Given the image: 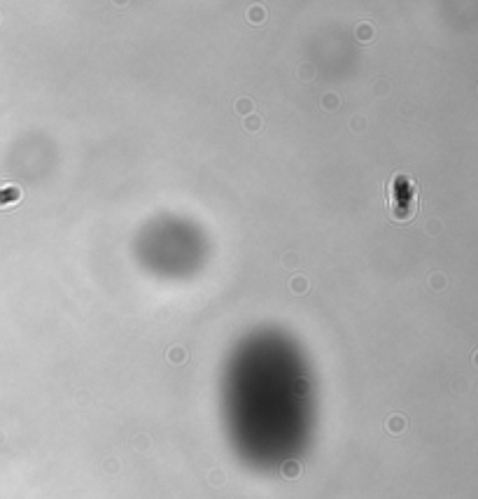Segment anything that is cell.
<instances>
[{
	"mask_svg": "<svg viewBox=\"0 0 478 499\" xmlns=\"http://www.w3.org/2000/svg\"><path fill=\"white\" fill-rule=\"evenodd\" d=\"M392 199H390V213L394 220H411L415 213V184L406 175H397L392 180Z\"/></svg>",
	"mask_w": 478,
	"mask_h": 499,
	"instance_id": "obj_1",
	"label": "cell"
},
{
	"mask_svg": "<svg viewBox=\"0 0 478 499\" xmlns=\"http://www.w3.org/2000/svg\"><path fill=\"white\" fill-rule=\"evenodd\" d=\"M19 201V189H14V187H2L0 189V208H5V205H12V203Z\"/></svg>",
	"mask_w": 478,
	"mask_h": 499,
	"instance_id": "obj_2",
	"label": "cell"
}]
</instances>
